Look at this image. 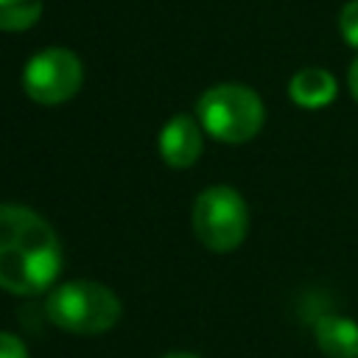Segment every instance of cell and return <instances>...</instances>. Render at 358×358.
I'll return each instance as SVG.
<instances>
[{
	"instance_id": "1",
	"label": "cell",
	"mask_w": 358,
	"mask_h": 358,
	"mask_svg": "<svg viewBox=\"0 0 358 358\" xmlns=\"http://www.w3.org/2000/svg\"><path fill=\"white\" fill-rule=\"evenodd\" d=\"M62 271V243L34 210L0 204V288L34 296L48 291Z\"/></svg>"
},
{
	"instance_id": "2",
	"label": "cell",
	"mask_w": 358,
	"mask_h": 358,
	"mask_svg": "<svg viewBox=\"0 0 358 358\" xmlns=\"http://www.w3.org/2000/svg\"><path fill=\"white\" fill-rule=\"evenodd\" d=\"M45 316L67 333L98 336L117 324L120 299L112 288L92 280H73L53 288L45 299Z\"/></svg>"
},
{
	"instance_id": "3",
	"label": "cell",
	"mask_w": 358,
	"mask_h": 358,
	"mask_svg": "<svg viewBox=\"0 0 358 358\" xmlns=\"http://www.w3.org/2000/svg\"><path fill=\"white\" fill-rule=\"evenodd\" d=\"M196 115L201 129L221 143H246L263 129V101L243 84H215L199 103Z\"/></svg>"
},
{
	"instance_id": "4",
	"label": "cell",
	"mask_w": 358,
	"mask_h": 358,
	"mask_svg": "<svg viewBox=\"0 0 358 358\" xmlns=\"http://www.w3.org/2000/svg\"><path fill=\"white\" fill-rule=\"evenodd\" d=\"M193 232L210 252H232L249 232V210L238 190L227 185L207 187L193 204Z\"/></svg>"
},
{
	"instance_id": "5",
	"label": "cell",
	"mask_w": 358,
	"mask_h": 358,
	"mask_svg": "<svg viewBox=\"0 0 358 358\" xmlns=\"http://www.w3.org/2000/svg\"><path fill=\"white\" fill-rule=\"evenodd\" d=\"M84 81V67L78 56L67 48H48L31 56L22 70V90L31 101L56 106L70 101Z\"/></svg>"
},
{
	"instance_id": "6",
	"label": "cell",
	"mask_w": 358,
	"mask_h": 358,
	"mask_svg": "<svg viewBox=\"0 0 358 358\" xmlns=\"http://www.w3.org/2000/svg\"><path fill=\"white\" fill-rule=\"evenodd\" d=\"M201 126L190 115L171 117L159 131V157L171 168H190L201 157Z\"/></svg>"
},
{
	"instance_id": "7",
	"label": "cell",
	"mask_w": 358,
	"mask_h": 358,
	"mask_svg": "<svg viewBox=\"0 0 358 358\" xmlns=\"http://www.w3.org/2000/svg\"><path fill=\"white\" fill-rule=\"evenodd\" d=\"M313 336L327 358H358V324L336 313H319L313 319Z\"/></svg>"
},
{
	"instance_id": "8",
	"label": "cell",
	"mask_w": 358,
	"mask_h": 358,
	"mask_svg": "<svg viewBox=\"0 0 358 358\" xmlns=\"http://www.w3.org/2000/svg\"><path fill=\"white\" fill-rule=\"evenodd\" d=\"M336 92H338V84H336L333 73H327L322 67H302L299 73H294V78L288 84L291 101L302 109H322L336 98Z\"/></svg>"
},
{
	"instance_id": "9",
	"label": "cell",
	"mask_w": 358,
	"mask_h": 358,
	"mask_svg": "<svg viewBox=\"0 0 358 358\" xmlns=\"http://www.w3.org/2000/svg\"><path fill=\"white\" fill-rule=\"evenodd\" d=\"M42 17V0H0V31H25Z\"/></svg>"
},
{
	"instance_id": "10",
	"label": "cell",
	"mask_w": 358,
	"mask_h": 358,
	"mask_svg": "<svg viewBox=\"0 0 358 358\" xmlns=\"http://www.w3.org/2000/svg\"><path fill=\"white\" fill-rule=\"evenodd\" d=\"M338 28L347 45L358 48V0H350L338 14Z\"/></svg>"
},
{
	"instance_id": "11",
	"label": "cell",
	"mask_w": 358,
	"mask_h": 358,
	"mask_svg": "<svg viewBox=\"0 0 358 358\" xmlns=\"http://www.w3.org/2000/svg\"><path fill=\"white\" fill-rule=\"evenodd\" d=\"M0 358H28L22 338H17L14 333H0Z\"/></svg>"
},
{
	"instance_id": "12",
	"label": "cell",
	"mask_w": 358,
	"mask_h": 358,
	"mask_svg": "<svg viewBox=\"0 0 358 358\" xmlns=\"http://www.w3.org/2000/svg\"><path fill=\"white\" fill-rule=\"evenodd\" d=\"M347 81H350V92H352V98L358 101V56H355V62L350 64V76H347Z\"/></svg>"
},
{
	"instance_id": "13",
	"label": "cell",
	"mask_w": 358,
	"mask_h": 358,
	"mask_svg": "<svg viewBox=\"0 0 358 358\" xmlns=\"http://www.w3.org/2000/svg\"><path fill=\"white\" fill-rule=\"evenodd\" d=\"M162 358H199V355H193V352H168Z\"/></svg>"
}]
</instances>
